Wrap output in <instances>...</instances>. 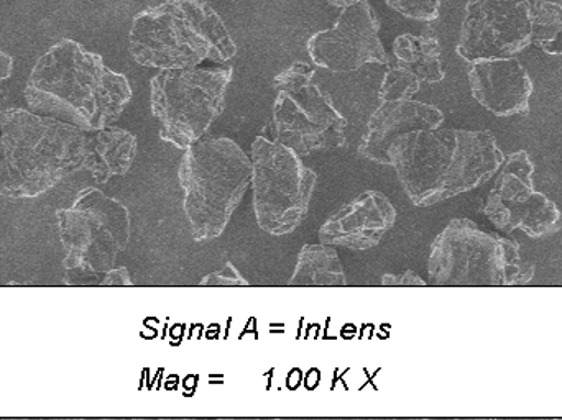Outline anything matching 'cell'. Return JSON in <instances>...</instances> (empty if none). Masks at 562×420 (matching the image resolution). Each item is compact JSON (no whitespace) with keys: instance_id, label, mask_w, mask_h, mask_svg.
<instances>
[{"instance_id":"obj_5","label":"cell","mask_w":562,"mask_h":420,"mask_svg":"<svg viewBox=\"0 0 562 420\" xmlns=\"http://www.w3.org/2000/svg\"><path fill=\"white\" fill-rule=\"evenodd\" d=\"M178 180L196 241L221 237L252 184V160L231 138L196 141L184 150Z\"/></svg>"},{"instance_id":"obj_24","label":"cell","mask_w":562,"mask_h":420,"mask_svg":"<svg viewBox=\"0 0 562 420\" xmlns=\"http://www.w3.org/2000/svg\"><path fill=\"white\" fill-rule=\"evenodd\" d=\"M382 284L390 287H425L426 281L422 280L415 271L406 270L402 274H385L382 277Z\"/></svg>"},{"instance_id":"obj_12","label":"cell","mask_w":562,"mask_h":420,"mask_svg":"<svg viewBox=\"0 0 562 420\" xmlns=\"http://www.w3.org/2000/svg\"><path fill=\"white\" fill-rule=\"evenodd\" d=\"M530 45L528 0H469L456 46L464 61L510 58Z\"/></svg>"},{"instance_id":"obj_10","label":"cell","mask_w":562,"mask_h":420,"mask_svg":"<svg viewBox=\"0 0 562 420\" xmlns=\"http://www.w3.org/2000/svg\"><path fill=\"white\" fill-rule=\"evenodd\" d=\"M252 160L254 211L259 227L283 237L306 217L317 177L301 155L266 137H257Z\"/></svg>"},{"instance_id":"obj_15","label":"cell","mask_w":562,"mask_h":420,"mask_svg":"<svg viewBox=\"0 0 562 420\" xmlns=\"http://www.w3.org/2000/svg\"><path fill=\"white\" fill-rule=\"evenodd\" d=\"M472 98L497 117L527 115L533 81L517 58L482 59L469 71Z\"/></svg>"},{"instance_id":"obj_14","label":"cell","mask_w":562,"mask_h":420,"mask_svg":"<svg viewBox=\"0 0 562 420\" xmlns=\"http://www.w3.org/2000/svg\"><path fill=\"white\" fill-rule=\"evenodd\" d=\"M396 211L385 194L366 191L339 207L319 230L323 243L349 250H370L395 225Z\"/></svg>"},{"instance_id":"obj_19","label":"cell","mask_w":562,"mask_h":420,"mask_svg":"<svg viewBox=\"0 0 562 420\" xmlns=\"http://www.w3.org/2000/svg\"><path fill=\"white\" fill-rule=\"evenodd\" d=\"M393 55L400 66L412 71L422 82L436 84L445 79L441 45L436 36L405 33L393 42Z\"/></svg>"},{"instance_id":"obj_27","label":"cell","mask_w":562,"mask_h":420,"mask_svg":"<svg viewBox=\"0 0 562 420\" xmlns=\"http://www.w3.org/2000/svg\"><path fill=\"white\" fill-rule=\"evenodd\" d=\"M327 2L333 3V5L342 7L349 5V3L356 2V0H327Z\"/></svg>"},{"instance_id":"obj_20","label":"cell","mask_w":562,"mask_h":420,"mask_svg":"<svg viewBox=\"0 0 562 420\" xmlns=\"http://www.w3.org/2000/svg\"><path fill=\"white\" fill-rule=\"evenodd\" d=\"M531 45L547 55H562V0H533Z\"/></svg>"},{"instance_id":"obj_7","label":"cell","mask_w":562,"mask_h":420,"mask_svg":"<svg viewBox=\"0 0 562 420\" xmlns=\"http://www.w3.org/2000/svg\"><path fill=\"white\" fill-rule=\"evenodd\" d=\"M56 218L69 286L108 273L131 240L127 207L94 188L81 191L71 207L58 211Z\"/></svg>"},{"instance_id":"obj_26","label":"cell","mask_w":562,"mask_h":420,"mask_svg":"<svg viewBox=\"0 0 562 420\" xmlns=\"http://www.w3.org/2000/svg\"><path fill=\"white\" fill-rule=\"evenodd\" d=\"M13 71V59L10 58L9 55H7L5 52H3L2 48H0V84L2 82H5L7 79L12 76Z\"/></svg>"},{"instance_id":"obj_17","label":"cell","mask_w":562,"mask_h":420,"mask_svg":"<svg viewBox=\"0 0 562 420\" xmlns=\"http://www.w3.org/2000/svg\"><path fill=\"white\" fill-rule=\"evenodd\" d=\"M137 155V138L119 127L86 132L81 170L89 171L98 184L128 173Z\"/></svg>"},{"instance_id":"obj_21","label":"cell","mask_w":562,"mask_h":420,"mask_svg":"<svg viewBox=\"0 0 562 420\" xmlns=\"http://www.w3.org/2000/svg\"><path fill=\"white\" fill-rule=\"evenodd\" d=\"M422 81L403 66H390L380 84L379 95L382 102L405 101L419 91Z\"/></svg>"},{"instance_id":"obj_6","label":"cell","mask_w":562,"mask_h":420,"mask_svg":"<svg viewBox=\"0 0 562 420\" xmlns=\"http://www.w3.org/2000/svg\"><path fill=\"white\" fill-rule=\"evenodd\" d=\"M535 271L517 241L481 230L469 218L449 222L432 241L428 260L436 286H525Z\"/></svg>"},{"instance_id":"obj_25","label":"cell","mask_w":562,"mask_h":420,"mask_svg":"<svg viewBox=\"0 0 562 420\" xmlns=\"http://www.w3.org/2000/svg\"><path fill=\"white\" fill-rule=\"evenodd\" d=\"M132 284H134V281H132L131 274H128L125 268H112V270L104 274L99 286L124 287L132 286Z\"/></svg>"},{"instance_id":"obj_1","label":"cell","mask_w":562,"mask_h":420,"mask_svg":"<svg viewBox=\"0 0 562 420\" xmlns=\"http://www.w3.org/2000/svg\"><path fill=\"white\" fill-rule=\"evenodd\" d=\"M131 99L127 78L75 39L53 45L33 66L25 86L30 111L82 132L111 127Z\"/></svg>"},{"instance_id":"obj_13","label":"cell","mask_w":562,"mask_h":420,"mask_svg":"<svg viewBox=\"0 0 562 420\" xmlns=\"http://www.w3.org/2000/svg\"><path fill=\"white\" fill-rule=\"evenodd\" d=\"M380 22L366 0L342 7L330 29L307 39V53L314 65L333 72H352L376 63L389 65L390 58L380 42Z\"/></svg>"},{"instance_id":"obj_23","label":"cell","mask_w":562,"mask_h":420,"mask_svg":"<svg viewBox=\"0 0 562 420\" xmlns=\"http://www.w3.org/2000/svg\"><path fill=\"white\" fill-rule=\"evenodd\" d=\"M201 286L206 287H243L249 286V281L239 273L233 263H226L216 273L207 274L201 280Z\"/></svg>"},{"instance_id":"obj_16","label":"cell","mask_w":562,"mask_h":420,"mask_svg":"<svg viewBox=\"0 0 562 420\" xmlns=\"http://www.w3.org/2000/svg\"><path fill=\"white\" fill-rule=\"evenodd\" d=\"M442 122V112L425 102L413 99L382 102L370 117L359 154L375 163L390 164L389 148L396 138L409 132L441 127Z\"/></svg>"},{"instance_id":"obj_9","label":"cell","mask_w":562,"mask_h":420,"mask_svg":"<svg viewBox=\"0 0 562 420\" xmlns=\"http://www.w3.org/2000/svg\"><path fill=\"white\" fill-rule=\"evenodd\" d=\"M313 79V66L301 61L276 78L279 94L270 130L273 140L300 155L346 145L347 121Z\"/></svg>"},{"instance_id":"obj_4","label":"cell","mask_w":562,"mask_h":420,"mask_svg":"<svg viewBox=\"0 0 562 420\" xmlns=\"http://www.w3.org/2000/svg\"><path fill=\"white\" fill-rule=\"evenodd\" d=\"M128 45L138 65L157 69L226 63L237 53L229 30L206 0H167L142 10L132 22Z\"/></svg>"},{"instance_id":"obj_2","label":"cell","mask_w":562,"mask_h":420,"mask_svg":"<svg viewBox=\"0 0 562 420\" xmlns=\"http://www.w3.org/2000/svg\"><path fill=\"white\" fill-rule=\"evenodd\" d=\"M389 160L412 203L428 207L491 181L505 155L488 130L438 127L396 138Z\"/></svg>"},{"instance_id":"obj_8","label":"cell","mask_w":562,"mask_h":420,"mask_svg":"<svg viewBox=\"0 0 562 420\" xmlns=\"http://www.w3.org/2000/svg\"><path fill=\"white\" fill-rule=\"evenodd\" d=\"M233 68L161 69L150 84L151 114L160 138L187 150L223 114Z\"/></svg>"},{"instance_id":"obj_3","label":"cell","mask_w":562,"mask_h":420,"mask_svg":"<svg viewBox=\"0 0 562 420\" xmlns=\"http://www.w3.org/2000/svg\"><path fill=\"white\" fill-rule=\"evenodd\" d=\"M85 135L33 111H0V196L32 200L81 170Z\"/></svg>"},{"instance_id":"obj_11","label":"cell","mask_w":562,"mask_h":420,"mask_svg":"<svg viewBox=\"0 0 562 420\" xmlns=\"http://www.w3.org/2000/svg\"><path fill=\"white\" fill-rule=\"evenodd\" d=\"M533 174V161L524 150L505 157L498 168L484 212L501 230H524L531 238L560 230L561 212L550 197L535 190Z\"/></svg>"},{"instance_id":"obj_28","label":"cell","mask_w":562,"mask_h":420,"mask_svg":"<svg viewBox=\"0 0 562 420\" xmlns=\"http://www.w3.org/2000/svg\"><path fill=\"white\" fill-rule=\"evenodd\" d=\"M233 2H240V0H233Z\"/></svg>"},{"instance_id":"obj_18","label":"cell","mask_w":562,"mask_h":420,"mask_svg":"<svg viewBox=\"0 0 562 420\" xmlns=\"http://www.w3.org/2000/svg\"><path fill=\"white\" fill-rule=\"evenodd\" d=\"M290 286H346L347 277L333 245H304L297 254Z\"/></svg>"},{"instance_id":"obj_22","label":"cell","mask_w":562,"mask_h":420,"mask_svg":"<svg viewBox=\"0 0 562 420\" xmlns=\"http://www.w3.org/2000/svg\"><path fill=\"white\" fill-rule=\"evenodd\" d=\"M390 9L402 13L406 19L418 22H435L439 19L442 0H385Z\"/></svg>"}]
</instances>
